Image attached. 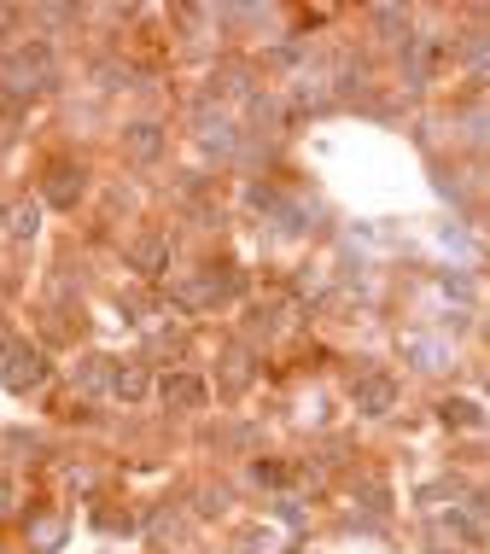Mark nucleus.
<instances>
[{
    "mask_svg": "<svg viewBox=\"0 0 490 554\" xmlns=\"http://www.w3.org/2000/svg\"><path fill=\"white\" fill-rule=\"evenodd\" d=\"M41 374H47V362H41V356H24V350H18V356H12V368H6V380H12V391H30V385H41Z\"/></svg>",
    "mask_w": 490,
    "mask_h": 554,
    "instance_id": "7ed1b4c3",
    "label": "nucleus"
},
{
    "mask_svg": "<svg viewBox=\"0 0 490 554\" xmlns=\"http://www.w3.org/2000/svg\"><path fill=\"white\" fill-rule=\"evenodd\" d=\"M444 420H455V426H473V420H479V409L455 397V403H444Z\"/></svg>",
    "mask_w": 490,
    "mask_h": 554,
    "instance_id": "0eeeda50",
    "label": "nucleus"
},
{
    "mask_svg": "<svg viewBox=\"0 0 490 554\" xmlns=\"http://www.w3.org/2000/svg\"><path fill=\"white\" fill-rule=\"evenodd\" d=\"M129 146H135L140 158H152V152H158V129H152V123H135V135H129Z\"/></svg>",
    "mask_w": 490,
    "mask_h": 554,
    "instance_id": "423d86ee",
    "label": "nucleus"
},
{
    "mask_svg": "<svg viewBox=\"0 0 490 554\" xmlns=\"http://www.w3.org/2000/svg\"><path fill=\"white\" fill-rule=\"evenodd\" d=\"M473 65H479V76H490V41H479V47H473Z\"/></svg>",
    "mask_w": 490,
    "mask_h": 554,
    "instance_id": "9d476101",
    "label": "nucleus"
},
{
    "mask_svg": "<svg viewBox=\"0 0 490 554\" xmlns=\"http://www.w3.org/2000/svg\"><path fill=\"white\" fill-rule=\"evenodd\" d=\"M164 403L193 409V403H205V385H199V380H164Z\"/></svg>",
    "mask_w": 490,
    "mask_h": 554,
    "instance_id": "20e7f679",
    "label": "nucleus"
},
{
    "mask_svg": "<svg viewBox=\"0 0 490 554\" xmlns=\"http://www.w3.org/2000/svg\"><path fill=\"white\" fill-rule=\"evenodd\" d=\"M391 397H397V385L385 380V374L356 380V409H368V415H385V409H391Z\"/></svg>",
    "mask_w": 490,
    "mask_h": 554,
    "instance_id": "f03ea898",
    "label": "nucleus"
},
{
    "mask_svg": "<svg viewBox=\"0 0 490 554\" xmlns=\"http://www.w3.org/2000/svg\"><path fill=\"white\" fill-rule=\"evenodd\" d=\"M374 24H380V30H403V12H397V6H380Z\"/></svg>",
    "mask_w": 490,
    "mask_h": 554,
    "instance_id": "1a4fd4ad",
    "label": "nucleus"
},
{
    "mask_svg": "<svg viewBox=\"0 0 490 554\" xmlns=\"http://www.w3.org/2000/svg\"><path fill=\"white\" fill-rule=\"evenodd\" d=\"M47 70H53V65H47V53L35 47V53H12V59L0 65V82L24 94V88H41V82H47Z\"/></svg>",
    "mask_w": 490,
    "mask_h": 554,
    "instance_id": "f257e3e1",
    "label": "nucleus"
},
{
    "mask_svg": "<svg viewBox=\"0 0 490 554\" xmlns=\"http://www.w3.org/2000/svg\"><path fill=\"white\" fill-rule=\"evenodd\" d=\"M76 193H82V181H76L70 170H53V181H47V199H53V205H70Z\"/></svg>",
    "mask_w": 490,
    "mask_h": 554,
    "instance_id": "39448f33",
    "label": "nucleus"
},
{
    "mask_svg": "<svg viewBox=\"0 0 490 554\" xmlns=\"http://www.w3.org/2000/svg\"><path fill=\"white\" fill-rule=\"evenodd\" d=\"M117 391H123V397H140V391H146V374H140V368L117 374Z\"/></svg>",
    "mask_w": 490,
    "mask_h": 554,
    "instance_id": "6e6552de",
    "label": "nucleus"
}]
</instances>
